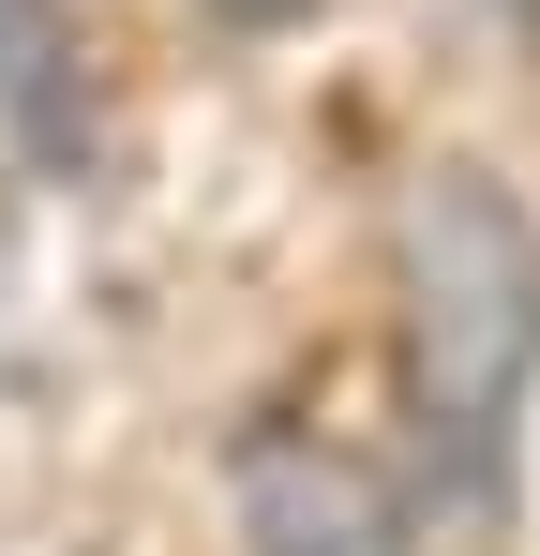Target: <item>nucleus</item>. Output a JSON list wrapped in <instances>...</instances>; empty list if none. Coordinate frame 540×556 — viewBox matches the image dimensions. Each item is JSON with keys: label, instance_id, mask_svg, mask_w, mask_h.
I'll return each instance as SVG.
<instances>
[{"label": "nucleus", "instance_id": "obj_1", "mask_svg": "<svg viewBox=\"0 0 540 556\" xmlns=\"http://www.w3.org/2000/svg\"><path fill=\"white\" fill-rule=\"evenodd\" d=\"M540 376V211L496 166H421L406 195V437L436 496H496Z\"/></svg>", "mask_w": 540, "mask_h": 556}, {"label": "nucleus", "instance_id": "obj_2", "mask_svg": "<svg viewBox=\"0 0 540 556\" xmlns=\"http://www.w3.org/2000/svg\"><path fill=\"white\" fill-rule=\"evenodd\" d=\"M241 542L256 556H390V511L346 452L270 437V452H241Z\"/></svg>", "mask_w": 540, "mask_h": 556}, {"label": "nucleus", "instance_id": "obj_3", "mask_svg": "<svg viewBox=\"0 0 540 556\" xmlns=\"http://www.w3.org/2000/svg\"><path fill=\"white\" fill-rule=\"evenodd\" d=\"M0 136H30L46 166H90L105 91H90V46L61 0H0Z\"/></svg>", "mask_w": 540, "mask_h": 556}, {"label": "nucleus", "instance_id": "obj_4", "mask_svg": "<svg viewBox=\"0 0 540 556\" xmlns=\"http://www.w3.org/2000/svg\"><path fill=\"white\" fill-rule=\"evenodd\" d=\"M210 15H226V30H300L316 0H210Z\"/></svg>", "mask_w": 540, "mask_h": 556}]
</instances>
